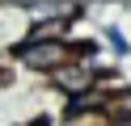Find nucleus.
Wrapping results in <instances>:
<instances>
[{"label": "nucleus", "instance_id": "obj_1", "mask_svg": "<svg viewBox=\"0 0 131 126\" xmlns=\"http://www.w3.org/2000/svg\"><path fill=\"white\" fill-rule=\"evenodd\" d=\"M13 59H17L21 72L47 80V76H55L59 67H68L72 59H80V46L63 30H30L26 38L13 46Z\"/></svg>", "mask_w": 131, "mask_h": 126}, {"label": "nucleus", "instance_id": "obj_2", "mask_svg": "<svg viewBox=\"0 0 131 126\" xmlns=\"http://www.w3.org/2000/svg\"><path fill=\"white\" fill-rule=\"evenodd\" d=\"M102 46L110 50L114 59H118V63H131V38L127 34H123V25H102Z\"/></svg>", "mask_w": 131, "mask_h": 126}]
</instances>
